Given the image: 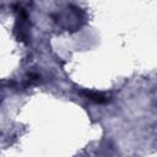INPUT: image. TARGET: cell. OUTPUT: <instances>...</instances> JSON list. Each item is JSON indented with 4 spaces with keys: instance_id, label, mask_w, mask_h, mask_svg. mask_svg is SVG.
I'll return each instance as SVG.
<instances>
[{
    "instance_id": "cell-1",
    "label": "cell",
    "mask_w": 157,
    "mask_h": 157,
    "mask_svg": "<svg viewBox=\"0 0 157 157\" xmlns=\"http://www.w3.org/2000/svg\"><path fill=\"white\" fill-rule=\"evenodd\" d=\"M80 94L83 96L86 99H90V101H92L94 103H98V104H103V103L108 102L107 96H104L103 93H99V92H93V91L83 90V91H80Z\"/></svg>"
}]
</instances>
